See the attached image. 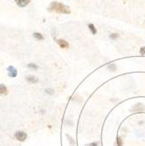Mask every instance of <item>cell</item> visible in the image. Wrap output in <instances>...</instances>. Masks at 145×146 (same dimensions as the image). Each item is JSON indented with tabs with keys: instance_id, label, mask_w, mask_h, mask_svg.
I'll return each mask as SVG.
<instances>
[{
	"instance_id": "9",
	"label": "cell",
	"mask_w": 145,
	"mask_h": 146,
	"mask_svg": "<svg viewBox=\"0 0 145 146\" xmlns=\"http://www.w3.org/2000/svg\"><path fill=\"white\" fill-rule=\"evenodd\" d=\"M88 28H89V30L91 31L92 34L95 35V34L97 33V30H96V28H95V26H94L93 24H89V25H88Z\"/></svg>"
},
{
	"instance_id": "7",
	"label": "cell",
	"mask_w": 145,
	"mask_h": 146,
	"mask_svg": "<svg viewBox=\"0 0 145 146\" xmlns=\"http://www.w3.org/2000/svg\"><path fill=\"white\" fill-rule=\"evenodd\" d=\"M26 81H27L29 83H32V84H35L38 81V79L35 76H32V75H28L26 77Z\"/></svg>"
},
{
	"instance_id": "11",
	"label": "cell",
	"mask_w": 145,
	"mask_h": 146,
	"mask_svg": "<svg viewBox=\"0 0 145 146\" xmlns=\"http://www.w3.org/2000/svg\"><path fill=\"white\" fill-rule=\"evenodd\" d=\"M27 67H29V68H32V69H33V70H37V69L38 68V65L34 64V63H30V64H28V65H27Z\"/></svg>"
},
{
	"instance_id": "16",
	"label": "cell",
	"mask_w": 145,
	"mask_h": 146,
	"mask_svg": "<svg viewBox=\"0 0 145 146\" xmlns=\"http://www.w3.org/2000/svg\"><path fill=\"white\" fill-rule=\"evenodd\" d=\"M117 144H118V146H122V141L120 137L117 138Z\"/></svg>"
},
{
	"instance_id": "3",
	"label": "cell",
	"mask_w": 145,
	"mask_h": 146,
	"mask_svg": "<svg viewBox=\"0 0 145 146\" xmlns=\"http://www.w3.org/2000/svg\"><path fill=\"white\" fill-rule=\"evenodd\" d=\"M15 137L17 140L20 141V142H23L26 139L27 135H26V133L24 132V131H17L15 134Z\"/></svg>"
},
{
	"instance_id": "8",
	"label": "cell",
	"mask_w": 145,
	"mask_h": 146,
	"mask_svg": "<svg viewBox=\"0 0 145 146\" xmlns=\"http://www.w3.org/2000/svg\"><path fill=\"white\" fill-rule=\"evenodd\" d=\"M7 94V88L3 84H0V94Z\"/></svg>"
},
{
	"instance_id": "10",
	"label": "cell",
	"mask_w": 145,
	"mask_h": 146,
	"mask_svg": "<svg viewBox=\"0 0 145 146\" xmlns=\"http://www.w3.org/2000/svg\"><path fill=\"white\" fill-rule=\"evenodd\" d=\"M33 37L38 40H44V37H43V35L41 33H38V32H34Z\"/></svg>"
},
{
	"instance_id": "14",
	"label": "cell",
	"mask_w": 145,
	"mask_h": 146,
	"mask_svg": "<svg viewBox=\"0 0 145 146\" xmlns=\"http://www.w3.org/2000/svg\"><path fill=\"white\" fill-rule=\"evenodd\" d=\"M110 39H112V40H116V39L119 37V35H118L117 33H112L111 35H109Z\"/></svg>"
},
{
	"instance_id": "15",
	"label": "cell",
	"mask_w": 145,
	"mask_h": 146,
	"mask_svg": "<svg viewBox=\"0 0 145 146\" xmlns=\"http://www.w3.org/2000/svg\"><path fill=\"white\" fill-rule=\"evenodd\" d=\"M140 53L142 55H145V46H142V48L140 49Z\"/></svg>"
},
{
	"instance_id": "4",
	"label": "cell",
	"mask_w": 145,
	"mask_h": 146,
	"mask_svg": "<svg viewBox=\"0 0 145 146\" xmlns=\"http://www.w3.org/2000/svg\"><path fill=\"white\" fill-rule=\"evenodd\" d=\"M7 71H8V75H9L10 77H11V78L16 77L17 75H18L17 69H16L14 67H12V66H10V67H8Z\"/></svg>"
},
{
	"instance_id": "18",
	"label": "cell",
	"mask_w": 145,
	"mask_h": 146,
	"mask_svg": "<svg viewBox=\"0 0 145 146\" xmlns=\"http://www.w3.org/2000/svg\"><path fill=\"white\" fill-rule=\"evenodd\" d=\"M89 146H98V143H92L89 144Z\"/></svg>"
},
{
	"instance_id": "12",
	"label": "cell",
	"mask_w": 145,
	"mask_h": 146,
	"mask_svg": "<svg viewBox=\"0 0 145 146\" xmlns=\"http://www.w3.org/2000/svg\"><path fill=\"white\" fill-rule=\"evenodd\" d=\"M109 70H111V71H115L116 70V68H117V67H116V66L115 65V64H110V65H109Z\"/></svg>"
},
{
	"instance_id": "13",
	"label": "cell",
	"mask_w": 145,
	"mask_h": 146,
	"mask_svg": "<svg viewBox=\"0 0 145 146\" xmlns=\"http://www.w3.org/2000/svg\"><path fill=\"white\" fill-rule=\"evenodd\" d=\"M46 93H47V94H51V95H52V94H54V90L52 89V88H46Z\"/></svg>"
},
{
	"instance_id": "5",
	"label": "cell",
	"mask_w": 145,
	"mask_h": 146,
	"mask_svg": "<svg viewBox=\"0 0 145 146\" xmlns=\"http://www.w3.org/2000/svg\"><path fill=\"white\" fill-rule=\"evenodd\" d=\"M14 1L16 2V4H17L19 7L23 8V7H25L27 5H29L31 0H14Z\"/></svg>"
},
{
	"instance_id": "2",
	"label": "cell",
	"mask_w": 145,
	"mask_h": 146,
	"mask_svg": "<svg viewBox=\"0 0 145 146\" xmlns=\"http://www.w3.org/2000/svg\"><path fill=\"white\" fill-rule=\"evenodd\" d=\"M131 111L133 113H142L145 111V106L142 103H137L131 108Z\"/></svg>"
},
{
	"instance_id": "1",
	"label": "cell",
	"mask_w": 145,
	"mask_h": 146,
	"mask_svg": "<svg viewBox=\"0 0 145 146\" xmlns=\"http://www.w3.org/2000/svg\"><path fill=\"white\" fill-rule=\"evenodd\" d=\"M49 11H55L58 13H63V14H70L71 11L69 7L64 5L61 3H58V2H52L51 3L50 7H49Z\"/></svg>"
},
{
	"instance_id": "6",
	"label": "cell",
	"mask_w": 145,
	"mask_h": 146,
	"mask_svg": "<svg viewBox=\"0 0 145 146\" xmlns=\"http://www.w3.org/2000/svg\"><path fill=\"white\" fill-rule=\"evenodd\" d=\"M57 43H58V45L60 46L61 48H63V49H66V48H68V46H69V45H68V43L65 40H57Z\"/></svg>"
},
{
	"instance_id": "17",
	"label": "cell",
	"mask_w": 145,
	"mask_h": 146,
	"mask_svg": "<svg viewBox=\"0 0 145 146\" xmlns=\"http://www.w3.org/2000/svg\"><path fill=\"white\" fill-rule=\"evenodd\" d=\"M67 138H69V141L71 142V143H72V144H74V143H73V142L72 137H69V136H67Z\"/></svg>"
}]
</instances>
